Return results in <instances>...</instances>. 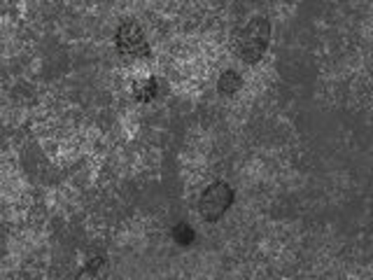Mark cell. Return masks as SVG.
Here are the masks:
<instances>
[{
    "instance_id": "cell-4",
    "label": "cell",
    "mask_w": 373,
    "mask_h": 280,
    "mask_svg": "<svg viewBox=\"0 0 373 280\" xmlns=\"http://www.w3.org/2000/svg\"><path fill=\"white\" fill-rule=\"evenodd\" d=\"M159 94V79L157 77H145V79H138L133 84V99L140 101V103H150L157 99Z\"/></svg>"
},
{
    "instance_id": "cell-1",
    "label": "cell",
    "mask_w": 373,
    "mask_h": 280,
    "mask_svg": "<svg viewBox=\"0 0 373 280\" xmlns=\"http://www.w3.org/2000/svg\"><path fill=\"white\" fill-rule=\"evenodd\" d=\"M271 43V21L266 17H255L247 21L238 40V56L247 63H257L269 50Z\"/></svg>"
},
{
    "instance_id": "cell-5",
    "label": "cell",
    "mask_w": 373,
    "mask_h": 280,
    "mask_svg": "<svg viewBox=\"0 0 373 280\" xmlns=\"http://www.w3.org/2000/svg\"><path fill=\"white\" fill-rule=\"evenodd\" d=\"M240 84H243L240 75L233 73V70H226V73H222L220 79H217V91H220L222 96H231L240 89Z\"/></svg>"
},
{
    "instance_id": "cell-2",
    "label": "cell",
    "mask_w": 373,
    "mask_h": 280,
    "mask_svg": "<svg viewBox=\"0 0 373 280\" xmlns=\"http://www.w3.org/2000/svg\"><path fill=\"white\" fill-rule=\"evenodd\" d=\"M233 203V189L226 182H215L210 185L199 201V213L204 215V220L217 222L222 215L229 211V206Z\"/></svg>"
},
{
    "instance_id": "cell-6",
    "label": "cell",
    "mask_w": 373,
    "mask_h": 280,
    "mask_svg": "<svg viewBox=\"0 0 373 280\" xmlns=\"http://www.w3.org/2000/svg\"><path fill=\"white\" fill-rule=\"evenodd\" d=\"M173 236H175V241L180 243V245H189L194 241V229L189 227V224H177V227L173 229Z\"/></svg>"
},
{
    "instance_id": "cell-3",
    "label": "cell",
    "mask_w": 373,
    "mask_h": 280,
    "mask_svg": "<svg viewBox=\"0 0 373 280\" xmlns=\"http://www.w3.org/2000/svg\"><path fill=\"white\" fill-rule=\"evenodd\" d=\"M115 43H117L119 54L131 56V59H138V56H147L150 54L147 40H145L140 23L133 21V19H126V21L119 23Z\"/></svg>"
}]
</instances>
